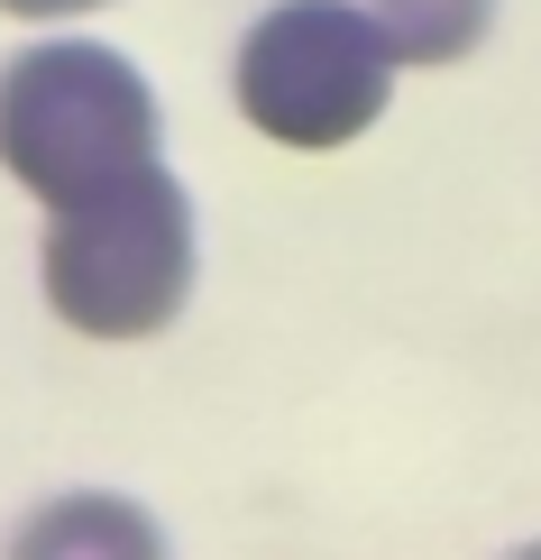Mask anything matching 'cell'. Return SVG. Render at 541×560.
<instances>
[{
  "instance_id": "obj_1",
  "label": "cell",
  "mask_w": 541,
  "mask_h": 560,
  "mask_svg": "<svg viewBox=\"0 0 541 560\" xmlns=\"http://www.w3.org/2000/svg\"><path fill=\"white\" fill-rule=\"evenodd\" d=\"M0 166L46 212L156 166V92L110 46H28L0 74Z\"/></svg>"
},
{
  "instance_id": "obj_2",
  "label": "cell",
  "mask_w": 541,
  "mask_h": 560,
  "mask_svg": "<svg viewBox=\"0 0 541 560\" xmlns=\"http://www.w3.org/2000/svg\"><path fill=\"white\" fill-rule=\"evenodd\" d=\"M184 285H193V212L166 166H138L102 194L64 202L46 230V294L92 340H138L175 322Z\"/></svg>"
},
{
  "instance_id": "obj_3",
  "label": "cell",
  "mask_w": 541,
  "mask_h": 560,
  "mask_svg": "<svg viewBox=\"0 0 541 560\" xmlns=\"http://www.w3.org/2000/svg\"><path fill=\"white\" fill-rule=\"evenodd\" d=\"M395 46L349 0H285L239 46V110L285 148H340L386 110Z\"/></svg>"
},
{
  "instance_id": "obj_4",
  "label": "cell",
  "mask_w": 541,
  "mask_h": 560,
  "mask_svg": "<svg viewBox=\"0 0 541 560\" xmlns=\"http://www.w3.org/2000/svg\"><path fill=\"white\" fill-rule=\"evenodd\" d=\"M10 560H166V533L129 497H64L19 533Z\"/></svg>"
},
{
  "instance_id": "obj_5",
  "label": "cell",
  "mask_w": 541,
  "mask_h": 560,
  "mask_svg": "<svg viewBox=\"0 0 541 560\" xmlns=\"http://www.w3.org/2000/svg\"><path fill=\"white\" fill-rule=\"evenodd\" d=\"M486 10H496V0H367V19L386 28V46L413 56V65L468 56V46L486 37Z\"/></svg>"
},
{
  "instance_id": "obj_6",
  "label": "cell",
  "mask_w": 541,
  "mask_h": 560,
  "mask_svg": "<svg viewBox=\"0 0 541 560\" xmlns=\"http://www.w3.org/2000/svg\"><path fill=\"white\" fill-rule=\"evenodd\" d=\"M0 10H19V19H74V10H102V0H0Z\"/></svg>"
},
{
  "instance_id": "obj_7",
  "label": "cell",
  "mask_w": 541,
  "mask_h": 560,
  "mask_svg": "<svg viewBox=\"0 0 541 560\" xmlns=\"http://www.w3.org/2000/svg\"><path fill=\"white\" fill-rule=\"evenodd\" d=\"M524 560H541V551H524Z\"/></svg>"
}]
</instances>
